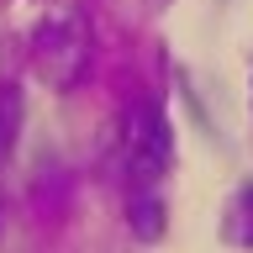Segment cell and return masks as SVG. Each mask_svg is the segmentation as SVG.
<instances>
[{"label": "cell", "mask_w": 253, "mask_h": 253, "mask_svg": "<svg viewBox=\"0 0 253 253\" xmlns=\"http://www.w3.org/2000/svg\"><path fill=\"white\" fill-rule=\"evenodd\" d=\"M84 63H90V21H84V11H74V5L47 11L42 27H37V69L58 90H69V84H79Z\"/></svg>", "instance_id": "obj_1"}, {"label": "cell", "mask_w": 253, "mask_h": 253, "mask_svg": "<svg viewBox=\"0 0 253 253\" xmlns=\"http://www.w3.org/2000/svg\"><path fill=\"white\" fill-rule=\"evenodd\" d=\"M169 126L153 106H137L126 122V174H132V195H158V179L169 174Z\"/></svg>", "instance_id": "obj_2"}, {"label": "cell", "mask_w": 253, "mask_h": 253, "mask_svg": "<svg viewBox=\"0 0 253 253\" xmlns=\"http://www.w3.org/2000/svg\"><path fill=\"white\" fill-rule=\"evenodd\" d=\"M227 237L253 248V185H243L232 195V206H227Z\"/></svg>", "instance_id": "obj_3"}, {"label": "cell", "mask_w": 253, "mask_h": 253, "mask_svg": "<svg viewBox=\"0 0 253 253\" xmlns=\"http://www.w3.org/2000/svg\"><path fill=\"white\" fill-rule=\"evenodd\" d=\"M132 227H137V237H158L164 232V201L158 195H132Z\"/></svg>", "instance_id": "obj_4"}, {"label": "cell", "mask_w": 253, "mask_h": 253, "mask_svg": "<svg viewBox=\"0 0 253 253\" xmlns=\"http://www.w3.org/2000/svg\"><path fill=\"white\" fill-rule=\"evenodd\" d=\"M0 142H5V122H0Z\"/></svg>", "instance_id": "obj_5"}]
</instances>
